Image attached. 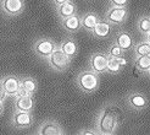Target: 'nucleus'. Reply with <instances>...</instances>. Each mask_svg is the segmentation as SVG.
<instances>
[{"instance_id":"obj_29","label":"nucleus","mask_w":150,"mask_h":135,"mask_svg":"<svg viewBox=\"0 0 150 135\" xmlns=\"http://www.w3.org/2000/svg\"><path fill=\"white\" fill-rule=\"evenodd\" d=\"M3 112H4V104H3V102H0V116L3 114Z\"/></svg>"},{"instance_id":"obj_31","label":"nucleus","mask_w":150,"mask_h":135,"mask_svg":"<svg viewBox=\"0 0 150 135\" xmlns=\"http://www.w3.org/2000/svg\"><path fill=\"white\" fill-rule=\"evenodd\" d=\"M146 74H148V76L150 78V68H149V69H148V71H146Z\"/></svg>"},{"instance_id":"obj_18","label":"nucleus","mask_w":150,"mask_h":135,"mask_svg":"<svg viewBox=\"0 0 150 135\" xmlns=\"http://www.w3.org/2000/svg\"><path fill=\"white\" fill-rule=\"evenodd\" d=\"M60 48H61V50L64 52L65 54H67L70 58H73L74 55L77 54V52H78V46H77V43L74 39H65L62 43H61V46H60Z\"/></svg>"},{"instance_id":"obj_10","label":"nucleus","mask_w":150,"mask_h":135,"mask_svg":"<svg viewBox=\"0 0 150 135\" xmlns=\"http://www.w3.org/2000/svg\"><path fill=\"white\" fill-rule=\"evenodd\" d=\"M39 135H62L64 131L55 121H45L38 129Z\"/></svg>"},{"instance_id":"obj_27","label":"nucleus","mask_w":150,"mask_h":135,"mask_svg":"<svg viewBox=\"0 0 150 135\" xmlns=\"http://www.w3.org/2000/svg\"><path fill=\"white\" fill-rule=\"evenodd\" d=\"M52 1H54V3L59 6V5H61V4H65V3H67V1H70V0H52Z\"/></svg>"},{"instance_id":"obj_2","label":"nucleus","mask_w":150,"mask_h":135,"mask_svg":"<svg viewBox=\"0 0 150 135\" xmlns=\"http://www.w3.org/2000/svg\"><path fill=\"white\" fill-rule=\"evenodd\" d=\"M99 74L91 70L82 71L77 76V85L78 87L86 93H93L99 87Z\"/></svg>"},{"instance_id":"obj_26","label":"nucleus","mask_w":150,"mask_h":135,"mask_svg":"<svg viewBox=\"0 0 150 135\" xmlns=\"http://www.w3.org/2000/svg\"><path fill=\"white\" fill-rule=\"evenodd\" d=\"M117 60H118V63H120V65H121L122 68L127 65V60H126V59H125L123 57H120V58H117Z\"/></svg>"},{"instance_id":"obj_23","label":"nucleus","mask_w":150,"mask_h":135,"mask_svg":"<svg viewBox=\"0 0 150 135\" xmlns=\"http://www.w3.org/2000/svg\"><path fill=\"white\" fill-rule=\"evenodd\" d=\"M138 31L140 33L148 34L150 32V19L149 17H140L138 21Z\"/></svg>"},{"instance_id":"obj_15","label":"nucleus","mask_w":150,"mask_h":135,"mask_svg":"<svg viewBox=\"0 0 150 135\" xmlns=\"http://www.w3.org/2000/svg\"><path fill=\"white\" fill-rule=\"evenodd\" d=\"M115 43L121 47L125 52L131 50L133 48V37L127 32H120L115 38Z\"/></svg>"},{"instance_id":"obj_11","label":"nucleus","mask_w":150,"mask_h":135,"mask_svg":"<svg viewBox=\"0 0 150 135\" xmlns=\"http://www.w3.org/2000/svg\"><path fill=\"white\" fill-rule=\"evenodd\" d=\"M33 107H34V101H33L32 95L16 96V100H15V111L32 112Z\"/></svg>"},{"instance_id":"obj_12","label":"nucleus","mask_w":150,"mask_h":135,"mask_svg":"<svg viewBox=\"0 0 150 135\" xmlns=\"http://www.w3.org/2000/svg\"><path fill=\"white\" fill-rule=\"evenodd\" d=\"M128 104L133 109L140 111L148 106V98L140 92H133L128 97Z\"/></svg>"},{"instance_id":"obj_20","label":"nucleus","mask_w":150,"mask_h":135,"mask_svg":"<svg viewBox=\"0 0 150 135\" xmlns=\"http://www.w3.org/2000/svg\"><path fill=\"white\" fill-rule=\"evenodd\" d=\"M21 86L23 87L29 95L35 93L37 88H38L37 81L34 79H32V78H25V79H22L21 80Z\"/></svg>"},{"instance_id":"obj_4","label":"nucleus","mask_w":150,"mask_h":135,"mask_svg":"<svg viewBox=\"0 0 150 135\" xmlns=\"http://www.w3.org/2000/svg\"><path fill=\"white\" fill-rule=\"evenodd\" d=\"M127 16H128V11L126 6H111L105 15V19L112 25H121L126 21Z\"/></svg>"},{"instance_id":"obj_9","label":"nucleus","mask_w":150,"mask_h":135,"mask_svg":"<svg viewBox=\"0 0 150 135\" xmlns=\"http://www.w3.org/2000/svg\"><path fill=\"white\" fill-rule=\"evenodd\" d=\"M0 82H1V86L7 96H16L21 86V80L15 75H7Z\"/></svg>"},{"instance_id":"obj_30","label":"nucleus","mask_w":150,"mask_h":135,"mask_svg":"<svg viewBox=\"0 0 150 135\" xmlns=\"http://www.w3.org/2000/svg\"><path fill=\"white\" fill-rule=\"evenodd\" d=\"M146 41L150 43V32H149V33H148V36H146Z\"/></svg>"},{"instance_id":"obj_28","label":"nucleus","mask_w":150,"mask_h":135,"mask_svg":"<svg viewBox=\"0 0 150 135\" xmlns=\"http://www.w3.org/2000/svg\"><path fill=\"white\" fill-rule=\"evenodd\" d=\"M79 134H84V135H94L95 133L92 131V130H84V131H81Z\"/></svg>"},{"instance_id":"obj_17","label":"nucleus","mask_w":150,"mask_h":135,"mask_svg":"<svg viewBox=\"0 0 150 135\" xmlns=\"http://www.w3.org/2000/svg\"><path fill=\"white\" fill-rule=\"evenodd\" d=\"M81 20H82V27H84L87 31H92L95 27V25L100 21L99 16L94 12H87Z\"/></svg>"},{"instance_id":"obj_8","label":"nucleus","mask_w":150,"mask_h":135,"mask_svg":"<svg viewBox=\"0 0 150 135\" xmlns=\"http://www.w3.org/2000/svg\"><path fill=\"white\" fill-rule=\"evenodd\" d=\"M33 123V117L31 112L16 111L12 116V125L17 129H26Z\"/></svg>"},{"instance_id":"obj_19","label":"nucleus","mask_w":150,"mask_h":135,"mask_svg":"<svg viewBox=\"0 0 150 135\" xmlns=\"http://www.w3.org/2000/svg\"><path fill=\"white\" fill-rule=\"evenodd\" d=\"M136 68L142 73H146L150 68V54L149 55H139L136 59Z\"/></svg>"},{"instance_id":"obj_25","label":"nucleus","mask_w":150,"mask_h":135,"mask_svg":"<svg viewBox=\"0 0 150 135\" xmlns=\"http://www.w3.org/2000/svg\"><path fill=\"white\" fill-rule=\"evenodd\" d=\"M111 6H127L128 0H109Z\"/></svg>"},{"instance_id":"obj_14","label":"nucleus","mask_w":150,"mask_h":135,"mask_svg":"<svg viewBox=\"0 0 150 135\" xmlns=\"http://www.w3.org/2000/svg\"><path fill=\"white\" fill-rule=\"evenodd\" d=\"M92 33L96 38H106L111 33V24L109 21H99L92 29Z\"/></svg>"},{"instance_id":"obj_24","label":"nucleus","mask_w":150,"mask_h":135,"mask_svg":"<svg viewBox=\"0 0 150 135\" xmlns=\"http://www.w3.org/2000/svg\"><path fill=\"white\" fill-rule=\"evenodd\" d=\"M123 53H125V50L115 43L110 47V49L108 52V55L111 58H120V57H123Z\"/></svg>"},{"instance_id":"obj_22","label":"nucleus","mask_w":150,"mask_h":135,"mask_svg":"<svg viewBox=\"0 0 150 135\" xmlns=\"http://www.w3.org/2000/svg\"><path fill=\"white\" fill-rule=\"evenodd\" d=\"M121 69H122V66L120 65L117 58H111V57H109L106 71H109V73H111V74H118L120 71H121Z\"/></svg>"},{"instance_id":"obj_1","label":"nucleus","mask_w":150,"mask_h":135,"mask_svg":"<svg viewBox=\"0 0 150 135\" xmlns=\"http://www.w3.org/2000/svg\"><path fill=\"white\" fill-rule=\"evenodd\" d=\"M121 121V111L117 107H106L103 109L98 119V130L100 134L110 135L114 134L117 129V125Z\"/></svg>"},{"instance_id":"obj_3","label":"nucleus","mask_w":150,"mask_h":135,"mask_svg":"<svg viewBox=\"0 0 150 135\" xmlns=\"http://www.w3.org/2000/svg\"><path fill=\"white\" fill-rule=\"evenodd\" d=\"M48 59H49L50 66L56 71H65L69 69V66L71 64V58L67 54H65L60 47L59 48L56 47Z\"/></svg>"},{"instance_id":"obj_7","label":"nucleus","mask_w":150,"mask_h":135,"mask_svg":"<svg viewBox=\"0 0 150 135\" xmlns=\"http://www.w3.org/2000/svg\"><path fill=\"white\" fill-rule=\"evenodd\" d=\"M108 60H109V55L98 52V53H94L91 59H89V65H91V69L98 74L101 73H106L108 69Z\"/></svg>"},{"instance_id":"obj_21","label":"nucleus","mask_w":150,"mask_h":135,"mask_svg":"<svg viewBox=\"0 0 150 135\" xmlns=\"http://www.w3.org/2000/svg\"><path fill=\"white\" fill-rule=\"evenodd\" d=\"M134 52H136L137 57H139V55H149L150 54V43L148 41L138 43L137 46L134 47Z\"/></svg>"},{"instance_id":"obj_5","label":"nucleus","mask_w":150,"mask_h":135,"mask_svg":"<svg viewBox=\"0 0 150 135\" xmlns=\"http://www.w3.org/2000/svg\"><path fill=\"white\" fill-rule=\"evenodd\" d=\"M55 48H56V44L51 39H48V38H42V39L35 41L34 46H33L34 53L38 57L44 58V59L49 58L52 52L55 50Z\"/></svg>"},{"instance_id":"obj_13","label":"nucleus","mask_w":150,"mask_h":135,"mask_svg":"<svg viewBox=\"0 0 150 135\" xmlns=\"http://www.w3.org/2000/svg\"><path fill=\"white\" fill-rule=\"evenodd\" d=\"M62 27L67 32H77L82 27V20L77 14L71 15V16L62 19Z\"/></svg>"},{"instance_id":"obj_16","label":"nucleus","mask_w":150,"mask_h":135,"mask_svg":"<svg viewBox=\"0 0 150 135\" xmlns=\"http://www.w3.org/2000/svg\"><path fill=\"white\" fill-rule=\"evenodd\" d=\"M76 11H77L76 5H74L71 0L70 1H67V3H65V4L59 5V7H57V14H59V16H60L61 20L71 16V15H74Z\"/></svg>"},{"instance_id":"obj_6","label":"nucleus","mask_w":150,"mask_h":135,"mask_svg":"<svg viewBox=\"0 0 150 135\" xmlns=\"http://www.w3.org/2000/svg\"><path fill=\"white\" fill-rule=\"evenodd\" d=\"M1 10L9 16H17L25 10V0H1Z\"/></svg>"}]
</instances>
